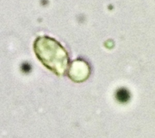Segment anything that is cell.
<instances>
[{
	"mask_svg": "<svg viewBox=\"0 0 155 138\" xmlns=\"http://www.w3.org/2000/svg\"><path fill=\"white\" fill-rule=\"evenodd\" d=\"M34 49L38 59L48 69L62 75L68 66V56L64 47L54 40L47 36L38 38Z\"/></svg>",
	"mask_w": 155,
	"mask_h": 138,
	"instance_id": "1",
	"label": "cell"
},
{
	"mask_svg": "<svg viewBox=\"0 0 155 138\" xmlns=\"http://www.w3.org/2000/svg\"><path fill=\"white\" fill-rule=\"evenodd\" d=\"M89 73V67L83 61H76L73 62L69 70L70 77L75 81L85 80L88 78Z\"/></svg>",
	"mask_w": 155,
	"mask_h": 138,
	"instance_id": "2",
	"label": "cell"
},
{
	"mask_svg": "<svg viewBox=\"0 0 155 138\" xmlns=\"http://www.w3.org/2000/svg\"><path fill=\"white\" fill-rule=\"evenodd\" d=\"M128 92L124 89H119L116 94V97L118 99V100H120L121 102H125L127 101L128 98Z\"/></svg>",
	"mask_w": 155,
	"mask_h": 138,
	"instance_id": "3",
	"label": "cell"
}]
</instances>
